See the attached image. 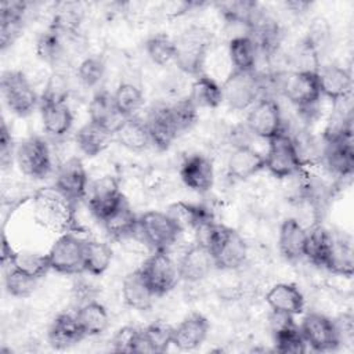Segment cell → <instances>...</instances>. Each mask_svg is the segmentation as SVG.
I'll return each mask as SVG.
<instances>
[{
    "mask_svg": "<svg viewBox=\"0 0 354 354\" xmlns=\"http://www.w3.org/2000/svg\"><path fill=\"white\" fill-rule=\"evenodd\" d=\"M48 343L57 350L68 348L79 343L84 336L75 314L62 313L54 318L48 328Z\"/></svg>",
    "mask_w": 354,
    "mask_h": 354,
    "instance_id": "cell-27",
    "label": "cell"
},
{
    "mask_svg": "<svg viewBox=\"0 0 354 354\" xmlns=\"http://www.w3.org/2000/svg\"><path fill=\"white\" fill-rule=\"evenodd\" d=\"M140 271L156 297L169 293L181 279L178 264L166 250L152 252L140 267Z\"/></svg>",
    "mask_w": 354,
    "mask_h": 354,
    "instance_id": "cell-7",
    "label": "cell"
},
{
    "mask_svg": "<svg viewBox=\"0 0 354 354\" xmlns=\"http://www.w3.org/2000/svg\"><path fill=\"white\" fill-rule=\"evenodd\" d=\"M145 51L153 64L159 66H165V65H169L170 62H174L176 43L167 35L156 33L147 39Z\"/></svg>",
    "mask_w": 354,
    "mask_h": 354,
    "instance_id": "cell-41",
    "label": "cell"
},
{
    "mask_svg": "<svg viewBox=\"0 0 354 354\" xmlns=\"http://www.w3.org/2000/svg\"><path fill=\"white\" fill-rule=\"evenodd\" d=\"M112 261V249L108 243L94 239H84L83 268L90 275H102Z\"/></svg>",
    "mask_w": 354,
    "mask_h": 354,
    "instance_id": "cell-38",
    "label": "cell"
},
{
    "mask_svg": "<svg viewBox=\"0 0 354 354\" xmlns=\"http://www.w3.org/2000/svg\"><path fill=\"white\" fill-rule=\"evenodd\" d=\"M307 231L308 230L295 217H288L282 221L278 231V248L283 259L288 261L304 259Z\"/></svg>",
    "mask_w": 354,
    "mask_h": 354,
    "instance_id": "cell-22",
    "label": "cell"
},
{
    "mask_svg": "<svg viewBox=\"0 0 354 354\" xmlns=\"http://www.w3.org/2000/svg\"><path fill=\"white\" fill-rule=\"evenodd\" d=\"M141 332L148 347V353H165L169 346L173 344L174 326L163 321H155L145 326Z\"/></svg>",
    "mask_w": 354,
    "mask_h": 354,
    "instance_id": "cell-42",
    "label": "cell"
},
{
    "mask_svg": "<svg viewBox=\"0 0 354 354\" xmlns=\"http://www.w3.org/2000/svg\"><path fill=\"white\" fill-rule=\"evenodd\" d=\"M55 189L73 205L87 196L88 177L79 158H69L58 167Z\"/></svg>",
    "mask_w": 354,
    "mask_h": 354,
    "instance_id": "cell-14",
    "label": "cell"
},
{
    "mask_svg": "<svg viewBox=\"0 0 354 354\" xmlns=\"http://www.w3.org/2000/svg\"><path fill=\"white\" fill-rule=\"evenodd\" d=\"M275 84L278 91L297 109L318 105L321 100L317 72H282L275 76Z\"/></svg>",
    "mask_w": 354,
    "mask_h": 354,
    "instance_id": "cell-3",
    "label": "cell"
},
{
    "mask_svg": "<svg viewBox=\"0 0 354 354\" xmlns=\"http://www.w3.org/2000/svg\"><path fill=\"white\" fill-rule=\"evenodd\" d=\"M12 266L36 279H40L51 270L47 254H40L33 252L15 253Z\"/></svg>",
    "mask_w": 354,
    "mask_h": 354,
    "instance_id": "cell-46",
    "label": "cell"
},
{
    "mask_svg": "<svg viewBox=\"0 0 354 354\" xmlns=\"http://www.w3.org/2000/svg\"><path fill=\"white\" fill-rule=\"evenodd\" d=\"M246 126L254 137L267 141L285 131L279 104L272 97L263 95L252 108H249Z\"/></svg>",
    "mask_w": 354,
    "mask_h": 354,
    "instance_id": "cell-9",
    "label": "cell"
},
{
    "mask_svg": "<svg viewBox=\"0 0 354 354\" xmlns=\"http://www.w3.org/2000/svg\"><path fill=\"white\" fill-rule=\"evenodd\" d=\"M140 332L134 326H122L112 337V350L116 353H136Z\"/></svg>",
    "mask_w": 354,
    "mask_h": 354,
    "instance_id": "cell-49",
    "label": "cell"
},
{
    "mask_svg": "<svg viewBox=\"0 0 354 354\" xmlns=\"http://www.w3.org/2000/svg\"><path fill=\"white\" fill-rule=\"evenodd\" d=\"M126 201L119 181L113 176L97 178L88 188V210L98 221H104Z\"/></svg>",
    "mask_w": 354,
    "mask_h": 354,
    "instance_id": "cell-12",
    "label": "cell"
},
{
    "mask_svg": "<svg viewBox=\"0 0 354 354\" xmlns=\"http://www.w3.org/2000/svg\"><path fill=\"white\" fill-rule=\"evenodd\" d=\"M37 212L41 218L46 221L48 227L55 230L68 231L72 228L75 216L73 207L75 205L71 203L64 195H61L55 187L54 189H43L37 194Z\"/></svg>",
    "mask_w": 354,
    "mask_h": 354,
    "instance_id": "cell-13",
    "label": "cell"
},
{
    "mask_svg": "<svg viewBox=\"0 0 354 354\" xmlns=\"http://www.w3.org/2000/svg\"><path fill=\"white\" fill-rule=\"evenodd\" d=\"M4 288L10 296L25 299L35 292L39 279L25 274L14 266L4 268Z\"/></svg>",
    "mask_w": 354,
    "mask_h": 354,
    "instance_id": "cell-43",
    "label": "cell"
},
{
    "mask_svg": "<svg viewBox=\"0 0 354 354\" xmlns=\"http://www.w3.org/2000/svg\"><path fill=\"white\" fill-rule=\"evenodd\" d=\"M274 346L278 353L282 354H303L307 350V344L303 339L300 328L296 324L272 332Z\"/></svg>",
    "mask_w": 354,
    "mask_h": 354,
    "instance_id": "cell-44",
    "label": "cell"
},
{
    "mask_svg": "<svg viewBox=\"0 0 354 354\" xmlns=\"http://www.w3.org/2000/svg\"><path fill=\"white\" fill-rule=\"evenodd\" d=\"M15 162L18 169L32 178L46 177L53 167L50 148L39 137H29L17 147Z\"/></svg>",
    "mask_w": 354,
    "mask_h": 354,
    "instance_id": "cell-10",
    "label": "cell"
},
{
    "mask_svg": "<svg viewBox=\"0 0 354 354\" xmlns=\"http://www.w3.org/2000/svg\"><path fill=\"white\" fill-rule=\"evenodd\" d=\"M26 11L28 3L25 1L0 3V47L3 51L19 36Z\"/></svg>",
    "mask_w": 354,
    "mask_h": 354,
    "instance_id": "cell-25",
    "label": "cell"
},
{
    "mask_svg": "<svg viewBox=\"0 0 354 354\" xmlns=\"http://www.w3.org/2000/svg\"><path fill=\"white\" fill-rule=\"evenodd\" d=\"M17 148L14 145L12 136L7 127V123L3 120L0 129V163L3 169H7L15 160Z\"/></svg>",
    "mask_w": 354,
    "mask_h": 354,
    "instance_id": "cell-51",
    "label": "cell"
},
{
    "mask_svg": "<svg viewBox=\"0 0 354 354\" xmlns=\"http://www.w3.org/2000/svg\"><path fill=\"white\" fill-rule=\"evenodd\" d=\"M304 167L292 137L282 131L268 140V148L264 155V169L277 178H290Z\"/></svg>",
    "mask_w": 354,
    "mask_h": 354,
    "instance_id": "cell-4",
    "label": "cell"
},
{
    "mask_svg": "<svg viewBox=\"0 0 354 354\" xmlns=\"http://www.w3.org/2000/svg\"><path fill=\"white\" fill-rule=\"evenodd\" d=\"M102 225L109 236L115 239H126L138 231V216L124 201L112 214H109Z\"/></svg>",
    "mask_w": 354,
    "mask_h": 354,
    "instance_id": "cell-34",
    "label": "cell"
},
{
    "mask_svg": "<svg viewBox=\"0 0 354 354\" xmlns=\"http://www.w3.org/2000/svg\"><path fill=\"white\" fill-rule=\"evenodd\" d=\"M77 79L79 82L87 87H95L100 84V82L104 79L105 75V64L102 61V58L97 57V55H90L86 57L77 66L76 71Z\"/></svg>",
    "mask_w": 354,
    "mask_h": 354,
    "instance_id": "cell-47",
    "label": "cell"
},
{
    "mask_svg": "<svg viewBox=\"0 0 354 354\" xmlns=\"http://www.w3.org/2000/svg\"><path fill=\"white\" fill-rule=\"evenodd\" d=\"M1 94L10 111L18 116H28L40 104V98L28 77L19 71H7L0 80Z\"/></svg>",
    "mask_w": 354,
    "mask_h": 354,
    "instance_id": "cell-6",
    "label": "cell"
},
{
    "mask_svg": "<svg viewBox=\"0 0 354 354\" xmlns=\"http://www.w3.org/2000/svg\"><path fill=\"white\" fill-rule=\"evenodd\" d=\"M138 232L153 252H169L183 234L166 212L158 210H148L138 216Z\"/></svg>",
    "mask_w": 354,
    "mask_h": 354,
    "instance_id": "cell-5",
    "label": "cell"
},
{
    "mask_svg": "<svg viewBox=\"0 0 354 354\" xmlns=\"http://www.w3.org/2000/svg\"><path fill=\"white\" fill-rule=\"evenodd\" d=\"M325 167L336 177H350L354 170L353 133L325 140L322 159Z\"/></svg>",
    "mask_w": 354,
    "mask_h": 354,
    "instance_id": "cell-15",
    "label": "cell"
},
{
    "mask_svg": "<svg viewBox=\"0 0 354 354\" xmlns=\"http://www.w3.org/2000/svg\"><path fill=\"white\" fill-rule=\"evenodd\" d=\"M166 213L170 216V218L174 221L181 232L187 230L195 231L202 224L212 221V217L205 207L184 201H177L171 203L167 207Z\"/></svg>",
    "mask_w": 354,
    "mask_h": 354,
    "instance_id": "cell-31",
    "label": "cell"
},
{
    "mask_svg": "<svg viewBox=\"0 0 354 354\" xmlns=\"http://www.w3.org/2000/svg\"><path fill=\"white\" fill-rule=\"evenodd\" d=\"M68 95H69V88H68L66 77L62 73L55 72L48 79L40 98L51 100V101H66Z\"/></svg>",
    "mask_w": 354,
    "mask_h": 354,
    "instance_id": "cell-50",
    "label": "cell"
},
{
    "mask_svg": "<svg viewBox=\"0 0 354 354\" xmlns=\"http://www.w3.org/2000/svg\"><path fill=\"white\" fill-rule=\"evenodd\" d=\"M115 106L123 118L136 116L144 105V95L138 86L130 82H122L112 94Z\"/></svg>",
    "mask_w": 354,
    "mask_h": 354,
    "instance_id": "cell-39",
    "label": "cell"
},
{
    "mask_svg": "<svg viewBox=\"0 0 354 354\" xmlns=\"http://www.w3.org/2000/svg\"><path fill=\"white\" fill-rule=\"evenodd\" d=\"M263 90L264 80L256 71H232L221 86L223 102L234 111H245L263 97Z\"/></svg>",
    "mask_w": 354,
    "mask_h": 354,
    "instance_id": "cell-2",
    "label": "cell"
},
{
    "mask_svg": "<svg viewBox=\"0 0 354 354\" xmlns=\"http://www.w3.org/2000/svg\"><path fill=\"white\" fill-rule=\"evenodd\" d=\"M310 6H311V4H310V3H306V1H286V3H285V7H286L289 11L295 12V14H301V12L307 11Z\"/></svg>",
    "mask_w": 354,
    "mask_h": 354,
    "instance_id": "cell-53",
    "label": "cell"
},
{
    "mask_svg": "<svg viewBox=\"0 0 354 354\" xmlns=\"http://www.w3.org/2000/svg\"><path fill=\"white\" fill-rule=\"evenodd\" d=\"M189 100L198 108H217L223 102L221 86L206 75H199L191 83Z\"/></svg>",
    "mask_w": 354,
    "mask_h": 354,
    "instance_id": "cell-37",
    "label": "cell"
},
{
    "mask_svg": "<svg viewBox=\"0 0 354 354\" xmlns=\"http://www.w3.org/2000/svg\"><path fill=\"white\" fill-rule=\"evenodd\" d=\"M306 344L314 351H332L342 342L332 318L321 313H308L299 326Z\"/></svg>",
    "mask_w": 354,
    "mask_h": 354,
    "instance_id": "cell-11",
    "label": "cell"
},
{
    "mask_svg": "<svg viewBox=\"0 0 354 354\" xmlns=\"http://www.w3.org/2000/svg\"><path fill=\"white\" fill-rule=\"evenodd\" d=\"M90 122L115 133L118 126L124 119L116 109L112 94L105 90L97 91L88 104Z\"/></svg>",
    "mask_w": 354,
    "mask_h": 354,
    "instance_id": "cell-29",
    "label": "cell"
},
{
    "mask_svg": "<svg viewBox=\"0 0 354 354\" xmlns=\"http://www.w3.org/2000/svg\"><path fill=\"white\" fill-rule=\"evenodd\" d=\"M228 55L234 71H254L259 57V48L249 35L234 36L228 43Z\"/></svg>",
    "mask_w": 354,
    "mask_h": 354,
    "instance_id": "cell-32",
    "label": "cell"
},
{
    "mask_svg": "<svg viewBox=\"0 0 354 354\" xmlns=\"http://www.w3.org/2000/svg\"><path fill=\"white\" fill-rule=\"evenodd\" d=\"M112 140H113L112 131L90 120L86 124H83L75 136L76 145L87 156H97L102 153L109 147Z\"/></svg>",
    "mask_w": 354,
    "mask_h": 354,
    "instance_id": "cell-30",
    "label": "cell"
},
{
    "mask_svg": "<svg viewBox=\"0 0 354 354\" xmlns=\"http://www.w3.org/2000/svg\"><path fill=\"white\" fill-rule=\"evenodd\" d=\"M353 267L354 260L351 241L344 236L342 238L332 235V243L325 270H328L332 274L350 278L353 275Z\"/></svg>",
    "mask_w": 354,
    "mask_h": 354,
    "instance_id": "cell-35",
    "label": "cell"
},
{
    "mask_svg": "<svg viewBox=\"0 0 354 354\" xmlns=\"http://www.w3.org/2000/svg\"><path fill=\"white\" fill-rule=\"evenodd\" d=\"M174 65L177 69L189 76L202 75L206 55L212 44L210 33L202 26H191L184 30L176 40Z\"/></svg>",
    "mask_w": 354,
    "mask_h": 354,
    "instance_id": "cell-1",
    "label": "cell"
},
{
    "mask_svg": "<svg viewBox=\"0 0 354 354\" xmlns=\"http://www.w3.org/2000/svg\"><path fill=\"white\" fill-rule=\"evenodd\" d=\"M40 115L43 129L51 137H64L72 127L73 115L66 101H51L40 98Z\"/></svg>",
    "mask_w": 354,
    "mask_h": 354,
    "instance_id": "cell-23",
    "label": "cell"
},
{
    "mask_svg": "<svg viewBox=\"0 0 354 354\" xmlns=\"http://www.w3.org/2000/svg\"><path fill=\"white\" fill-rule=\"evenodd\" d=\"M84 239H80L72 232H64L51 245L47 259L50 268L59 274H80L83 268Z\"/></svg>",
    "mask_w": 354,
    "mask_h": 354,
    "instance_id": "cell-8",
    "label": "cell"
},
{
    "mask_svg": "<svg viewBox=\"0 0 354 354\" xmlns=\"http://www.w3.org/2000/svg\"><path fill=\"white\" fill-rule=\"evenodd\" d=\"M36 53L41 61L47 64H57L62 59L64 54L62 35L53 28L43 32L36 41Z\"/></svg>",
    "mask_w": 354,
    "mask_h": 354,
    "instance_id": "cell-45",
    "label": "cell"
},
{
    "mask_svg": "<svg viewBox=\"0 0 354 354\" xmlns=\"http://www.w3.org/2000/svg\"><path fill=\"white\" fill-rule=\"evenodd\" d=\"M332 243V234L328 232L321 225H314L307 231V241L304 249V259H307L313 266L325 268L329 250Z\"/></svg>",
    "mask_w": 354,
    "mask_h": 354,
    "instance_id": "cell-36",
    "label": "cell"
},
{
    "mask_svg": "<svg viewBox=\"0 0 354 354\" xmlns=\"http://www.w3.org/2000/svg\"><path fill=\"white\" fill-rule=\"evenodd\" d=\"M227 170L234 180H249L264 170V155L252 145L234 147L227 159Z\"/></svg>",
    "mask_w": 354,
    "mask_h": 354,
    "instance_id": "cell-20",
    "label": "cell"
},
{
    "mask_svg": "<svg viewBox=\"0 0 354 354\" xmlns=\"http://www.w3.org/2000/svg\"><path fill=\"white\" fill-rule=\"evenodd\" d=\"M142 185L145 191L152 195H163L167 194L171 187V178L163 169L152 167L142 176Z\"/></svg>",
    "mask_w": 354,
    "mask_h": 354,
    "instance_id": "cell-48",
    "label": "cell"
},
{
    "mask_svg": "<svg viewBox=\"0 0 354 354\" xmlns=\"http://www.w3.org/2000/svg\"><path fill=\"white\" fill-rule=\"evenodd\" d=\"M123 301L138 311H145L152 307L156 295L145 282L140 268L129 272L122 282Z\"/></svg>",
    "mask_w": 354,
    "mask_h": 354,
    "instance_id": "cell-26",
    "label": "cell"
},
{
    "mask_svg": "<svg viewBox=\"0 0 354 354\" xmlns=\"http://www.w3.org/2000/svg\"><path fill=\"white\" fill-rule=\"evenodd\" d=\"M266 303L271 311L283 313L289 315H299L304 310V296L293 283H275L266 293Z\"/></svg>",
    "mask_w": 354,
    "mask_h": 354,
    "instance_id": "cell-24",
    "label": "cell"
},
{
    "mask_svg": "<svg viewBox=\"0 0 354 354\" xmlns=\"http://www.w3.org/2000/svg\"><path fill=\"white\" fill-rule=\"evenodd\" d=\"M177 264L180 278L189 283H195L205 279L213 271V268H216L210 248L199 242L191 245L183 253Z\"/></svg>",
    "mask_w": 354,
    "mask_h": 354,
    "instance_id": "cell-17",
    "label": "cell"
},
{
    "mask_svg": "<svg viewBox=\"0 0 354 354\" xmlns=\"http://www.w3.org/2000/svg\"><path fill=\"white\" fill-rule=\"evenodd\" d=\"M144 122L148 129L151 144L159 151L169 149L178 136L169 115V104L153 105Z\"/></svg>",
    "mask_w": 354,
    "mask_h": 354,
    "instance_id": "cell-19",
    "label": "cell"
},
{
    "mask_svg": "<svg viewBox=\"0 0 354 354\" xmlns=\"http://www.w3.org/2000/svg\"><path fill=\"white\" fill-rule=\"evenodd\" d=\"M15 253L11 248V245L8 243L6 235H3V243H1V264L4 268L12 266V261H14V257H15Z\"/></svg>",
    "mask_w": 354,
    "mask_h": 354,
    "instance_id": "cell-52",
    "label": "cell"
},
{
    "mask_svg": "<svg viewBox=\"0 0 354 354\" xmlns=\"http://www.w3.org/2000/svg\"><path fill=\"white\" fill-rule=\"evenodd\" d=\"M113 138L123 148L133 152H141L151 145L147 124L137 116L124 118L115 130Z\"/></svg>",
    "mask_w": 354,
    "mask_h": 354,
    "instance_id": "cell-28",
    "label": "cell"
},
{
    "mask_svg": "<svg viewBox=\"0 0 354 354\" xmlns=\"http://www.w3.org/2000/svg\"><path fill=\"white\" fill-rule=\"evenodd\" d=\"M209 333V321L199 313L189 314L185 317L173 332V346L178 350L189 351L198 348Z\"/></svg>",
    "mask_w": 354,
    "mask_h": 354,
    "instance_id": "cell-21",
    "label": "cell"
},
{
    "mask_svg": "<svg viewBox=\"0 0 354 354\" xmlns=\"http://www.w3.org/2000/svg\"><path fill=\"white\" fill-rule=\"evenodd\" d=\"M169 115L177 133L188 131L198 122V106L189 100L188 95L177 98L169 104Z\"/></svg>",
    "mask_w": 354,
    "mask_h": 354,
    "instance_id": "cell-40",
    "label": "cell"
},
{
    "mask_svg": "<svg viewBox=\"0 0 354 354\" xmlns=\"http://www.w3.org/2000/svg\"><path fill=\"white\" fill-rule=\"evenodd\" d=\"M317 77L321 97L329 98L333 104L346 101L350 97L353 88V77L348 69L336 64H329L319 66Z\"/></svg>",
    "mask_w": 354,
    "mask_h": 354,
    "instance_id": "cell-18",
    "label": "cell"
},
{
    "mask_svg": "<svg viewBox=\"0 0 354 354\" xmlns=\"http://www.w3.org/2000/svg\"><path fill=\"white\" fill-rule=\"evenodd\" d=\"M75 317L84 336H98L104 333L109 325L106 308L95 300H88L82 304L75 313Z\"/></svg>",
    "mask_w": 354,
    "mask_h": 354,
    "instance_id": "cell-33",
    "label": "cell"
},
{
    "mask_svg": "<svg viewBox=\"0 0 354 354\" xmlns=\"http://www.w3.org/2000/svg\"><path fill=\"white\" fill-rule=\"evenodd\" d=\"M178 177L183 184L198 194H206L214 183V169L212 160L201 153L188 155L180 165Z\"/></svg>",
    "mask_w": 354,
    "mask_h": 354,
    "instance_id": "cell-16",
    "label": "cell"
}]
</instances>
